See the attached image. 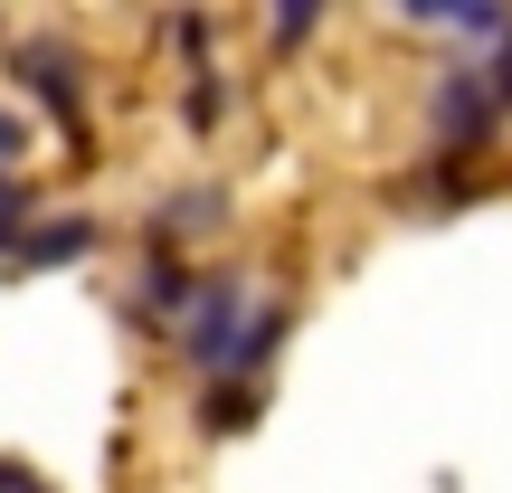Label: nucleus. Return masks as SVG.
<instances>
[{"label":"nucleus","mask_w":512,"mask_h":493,"mask_svg":"<svg viewBox=\"0 0 512 493\" xmlns=\"http://www.w3.org/2000/svg\"><path fill=\"white\" fill-rule=\"evenodd\" d=\"M256 294H266V285H256L247 266H209V275H200L181 332H171L190 370H209V380H228V370H238V342H247V323H256Z\"/></svg>","instance_id":"nucleus-1"},{"label":"nucleus","mask_w":512,"mask_h":493,"mask_svg":"<svg viewBox=\"0 0 512 493\" xmlns=\"http://www.w3.org/2000/svg\"><path fill=\"white\" fill-rule=\"evenodd\" d=\"M10 76H19V95H29L48 124L86 133V57L57 29H10Z\"/></svg>","instance_id":"nucleus-2"},{"label":"nucleus","mask_w":512,"mask_h":493,"mask_svg":"<svg viewBox=\"0 0 512 493\" xmlns=\"http://www.w3.org/2000/svg\"><path fill=\"white\" fill-rule=\"evenodd\" d=\"M427 133H437L446 162H475V152L503 133L494 76H484V67H437V86H427Z\"/></svg>","instance_id":"nucleus-3"},{"label":"nucleus","mask_w":512,"mask_h":493,"mask_svg":"<svg viewBox=\"0 0 512 493\" xmlns=\"http://www.w3.org/2000/svg\"><path fill=\"white\" fill-rule=\"evenodd\" d=\"M95 247H105V219H86V209H48V219H29L10 247H0V266H10V275H57V266H86Z\"/></svg>","instance_id":"nucleus-4"},{"label":"nucleus","mask_w":512,"mask_h":493,"mask_svg":"<svg viewBox=\"0 0 512 493\" xmlns=\"http://www.w3.org/2000/svg\"><path fill=\"white\" fill-rule=\"evenodd\" d=\"M190 294H200V266H181L171 247H143V275L124 285V323L133 332H181Z\"/></svg>","instance_id":"nucleus-5"},{"label":"nucleus","mask_w":512,"mask_h":493,"mask_svg":"<svg viewBox=\"0 0 512 493\" xmlns=\"http://www.w3.org/2000/svg\"><path fill=\"white\" fill-rule=\"evenodd\" d=\"M228 219H238V200H228L219 181L162 190V200H152V228H143V247H171V256H181V238H209V228H228Z\"/></svg>","instance_id":"nucleus-6"},{"label":"nucleus","mask_w":512,"mask_h":493,"mask_svg":"<svg viewBox=\"0 0 512 493\" xmlns=\"http://www.w3.org/2000/svg\"><path fill=\"white\" fill-rule=\"evenodd\" d=\"M285 332H294V294H285V285H266V294H256V323H247L238 370H228V380H266V361L285 351Z\"/></svg>","instance_id":"nucleus-7"},{"label":"nucleus","mask_w":512,"mask_h":493,"mask_svg":"<svg viewBox=\"0 0 512 493\" xmlns=\"http://www.w3.org/2000/svg\"><path fill=\"white\" fill-rule=\"evenodd\" d=\"M266 418V380H209L200 389V427L209 437H238V427Z\"/></svg>","instance_id":"nucleus-8"},{"label":"nucleus","mask_w":512,"mask_h":493,"mask_svg":"<svg viewBox=\"0 0 512 493\" xmlns=\"http://www.w3.org/2000/svg\"><path fill=\"white\" fill-rule=\"evenodd\" d=\"M219 114H228V67L209 57V67L190 76V95H181V124H190V133H219Z\"/></svg>","instance_id":"nucleus-9"},{"label":"nucleus","mask_w":512,"mask_h":493,"mask_svg":"<svg viewBox=\"0 0 512 493\" xmlns=\"http://www.w3.org/2000/svg\"><path fill=\"white\" fill-rule=\"evenodd\" d=\"M162 38H171V57H190V76H200V67H209V38H219V29H209L200 10H171V19H162Z\"/></svg>","instance_id":"nucleus-10"},{"label":"nucleus","mask_w":512,"mask_h":493,"mask_svg":"<svg viewBox=\"0 0 512 493\" xmlns=\"http://www.w3.org/2000/svg\"><path fill=\"white\" fill-rule=\"evenodd\" d=\"M266 29H275V38H285V48H294V38H313V29H323V10H313V0H285V10H275Z\"/></svg>","instance_id":"nucleus-11"},{"label":"nucleus","mask_w":512,"mask_h":493,"mask_svg":"<svg viewBox=\"0 0 512 493\" xmlns=\"http://www.w3.org/2000/svg\"><path fill=\"white\" fill-rule=\"evenodd\" d=\"M19 228H29V190H19V181H10V171H0V247H10V238H19Z\"/></svg>","instance_id":"nucleus-12"},{"label":"nucleus","mask_w":512,"mask_h":493,"mask_svg":"<svg viewBox=\"0 0 512 493\" xmlns=\"http://www.w3.org/2000/svg\"><path fill=\"white\" fill-rule=\"evenodd\" d=\"M10 162H29V114L0 105V171H10Z\"/></svg>","instance_id":"nucleus-13"},{"label":"nucleus","mask_w":512,"mask_h":493,"mask_svg":"<svg viewBox=\"0 0 512 493\" xmlns=\"http://www.w3.org/2000/svg\"><path fill=\"white\" fill-rule=\"evenodd\" d=\"M0 493H38V475H29V456H0Z\"/></svg>","instance_id":"nucleus-14"},{"label":"nucleus","mask_w":512,"mask_h":493,"mask_svg":"<svg viewBox=\"0 0 512 493\" xmlns=\"http://www.w3.org/2000/svg\"><path fill=\"white\" fill-rule=\"evenodd\" d=\"M38 493H48V484H38Z\"/></svg>","instance_id":"nucleus-15"}]
</instances>
